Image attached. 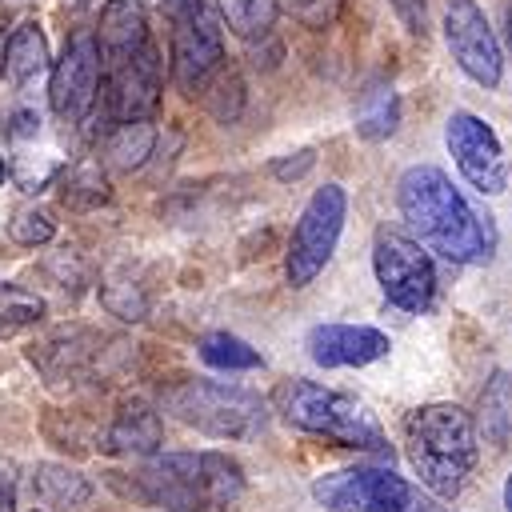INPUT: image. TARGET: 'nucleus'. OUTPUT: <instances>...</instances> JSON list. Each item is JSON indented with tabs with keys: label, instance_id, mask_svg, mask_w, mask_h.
I'll use <instances>...</instances> for the list:
<instances>
[{
	"label": "nucleus",
	"instance_id": "nucleus-27",
	"mask_svg": "<svg viewBox=\"0 0 512 512\" xmlns=\"http://www.w3.org/2000/svg\"><path fill=\"white\" fill-rule=\"evenodd\" d=\"M204 92H208V108H212V116H216V120H224V124H228V120H236V116H240L244 84H240L232 72H228V76H224V72H216V76L204 84Z\"/></svg>",
	"mask_w": 512,
	"mask_h": 512
},
{
	"label": "nucleus",
	"instance_id": "nucleus-6",
	"mask_svg": "<svg viewBox=\"0 0 512 512\" xmlns=\"http://www.w3.org/2000/svg\"><path fill=\"white\" fill-rule=\"evenodd\" d=\"M168 72L184 96L204 92L224 60V12L212 0H168Z\"/></svg>",
	"mask_w": 512,
	"mask_h": 512
},
{
	"label": "nucleus",
	"instance_id": "nucleus-29",
	"mask_svg": "<svg viewBox=\"0 0 512 512\" xmlns=\"http://www.w3.org/2000/svg\"><path fill=\"white\" fill-rule=\"evenodd\" d=\"M396 20L412 32V36H428V4L424 0H388Z\"/></svg>",
	"mask_w": 512,
	"mask_h": 512
},
{
	"label": "nucleus",
	"instance_id": "nucleus-1",
	"mask_svg": "<svg viewBox=\"0 0 512 512\" xmlns=\"http://www.w3.org/2000/svg\"><path fill=\"white\" fill-rule=\"evenodd\" d=\"M396 204L408 232L452 264H484L496 252L492 216H480L436 164L404 168L396 180Z\"/></svg>",
	"mask_w": 512,
	"mask_h": 512
},
{
	"label": "nucleus",
	"instance_id": "nucleus-22",
	"mask_svg": "<svg viewBox=\"0 0 512 512\" xmlns=\"http://www.w3.org/2000/svg\"><path fill=\"white\" fill-rule=\"evenodd\" d=\"M220 12H224V24L240 40H256L272 32L280 16V0H220Z\"/></svg>",
	"mask_w": 512,
	"mask_h": 512
},
{
	"label": "nucleus",
	"instance_id": "nucleus-2",
	"mask_svg": "<svg viewBox=\"0 0 512 512\" xmlns=\"http://www.w3.org/2000/svg\"><path fill=\"white\" fill-rule=\"evenodd\" d=\"M108 484L160 512H224L244 492V468L228 452H164L136 472H108Z\"/></svg>",
	"mask_w": 512,
	"mask_h": 512
},
{
	"label": "nucleus",
	"instance_id": "nucleus-20",
	"mask_svg": "<svg viewBox=\"0 0 512 512\" xmlns=\"http://www.w3.org/2000/svg\"><path fill=\"white\" fill-rule=\"evenodd\" d=\"M32 492H36V500L48 504V508H80V504H88L92 484H88L80 472L64 468V464H36V472H32Z\"/></svg>",
	"mask_w": 512,
	"mask_h": 512
},
{
	"label": "nucleus",
	"instance_id": "nucleus-8",
	"mask_svg": "<svg viewBox=\"0 0 512 512\" xmlns=\"http://www.w3.org/2000/svg\"><path fill=\"white\" fill-rule=\"evenodd\" d=\"M344 220H348V192L340 184H320L308 196V204L300 208V220L288 240L284 276L292 288H308L324 272V264L332 260V252L340 244Z\"/></svg>",
	"mask_w": 512,
	"mask_h": 512
},
{
	"label": "nucleus",
	"instance_id": "nucleus-26",
	"mask_svg": "<svg viewBox=\"0 0 512 512\" xmlns=\"http://www.w3.org/2000/svg\"><path fill=\"white\" fill-rule=\"evenodd\" d=\"M8 236H12L20 248H40V244H48V240L56 236V224H52V216L40 212V208H20V212L8 220Z\"/></svg>",
	"mask_w": 512,
	"mask_h": 512
},
{
	"label": "nucleus",
	"instance_id": "nucleus-32",
	"mask_svg": "<svg viewBox=\"0 0 512 512\" xmlns=\"http://www.w3.org/2000/svg\"><path fill=\"white\" fill-rule=\"evenodd\" d=\"M36 128H40V120H36L32 112H16V120H12V128H8V132L20 140V136H36Z\"/></svg>",
	"mask_w": 512,
	"mask_h": 512
},
{
	"label": "nucleus",
	"instance_id": "nucleus-12",
	"mask_svg": "<svg viewBox=\"0 0 512 512\" xmlns=\"http://www.w3.org/2000/svg\"><path fill=\"white\" fill-rule=\"evenodd\" d=\"M444 40L468 80H476L480 88L500 84L504 56H500V44H496L484 12L476 8V0H444Z\"/></svg>",
	"mask_w": 512,
	"mask_h": 512
},
{
	"label": "nucleus",
	"instance_id": "nucleus-36",
	"mask_svg": "<svg viewBox=\"0 0 512 512\" xmlns=\"http://www.w3.org/2000/svg\"><path fill=\"white\" fill-rule=\"evenodd\" d=\"M4 176H8V160L0 156V184H4Z\"/></svg>",
	"mask_w": 512,
	"mask_h": 512
},
{
	"label": "nucleus",
	"instance_id": "nucleus-34",
	"mask_svg": "<svg viewBox=\"0 0 512 512\" xmlns=\"http://www.w3.org/2000/svg\"><path fill=\"white\" fill-rule=\"evenodd\" d=\"M4 40H8V36H4V24H0V76L8 72V60H4Z\"/></svg>",
	"mask_w": 512,
	"mask_h": 512
},
{
	"label": "nucleus",
	"instance_id": "nucleus-5",
	"mask_svg": "<svg viewBox=\"0 0 512 512\" xmlns=\"http://www.w3.org/2000/svg\"><path fill=\"white\" fill-rule=\"evenodd\" d=\"M164 412L216 440H248L264 428V400L228 380H180L164 392Z\"/></svg>",
	"mask_w": 512,
	"mask_h": 512
},
{
	"label": "nucleus",
	"instance_id": "nucleus-35",
	"mask_svg": "<svg viewBox=\"0 0 512 512\" xmlns=\"http://www.w3.org/2000/svg\"><path fill=\"white\" fill-rule=\"evenodd\" d=\"M504 508L512 512V476H508V484H504Z\"/></svg>",
	"mask_w": 512,
	"mask_h": 512
},
{
	"label": "nucleus",
	"instance_id": "nucleus-31",
	"mask_svg": "<svg viewBox=\"0 0 512 512\" xmlns=\"http://www.w3.org/2000/svg\"><path fill=\"white\" fill-rule=\"evenodd\" d=\"M16 508V472L12 464L0 460V512H12Z\"/></svg>",
	"mask_w": 512,
	"mask_h": 512
},
{
	"label": "nucleus",
	"instance_id": "nucleus-9",
	"mask_svg": "<svg viewBox=\"0 0 512 512\" xmlns=\"http://www.w3.org/2000/svg\"><path fill=\"white\" fill-rule=\"evenodd\" d=\"M372 268H376V284L384 292L388 304H396L400 312H424L436 296V268L432 256L424 252V244L416 236H404L396 228H380L376 244H372Z\"/></svg>",
	"mask_w": 512,
	"mask_h": 512
},
{
	"label": "nucleus",
	"instance_id": "nucleus-24",
	"mask_svg": "<svg viewBox=\"0 0 512 512\" xmlns=\"http://www.w3.org/2000/svg\"><path fill=\"white\" fill-rule=\"evenodd\" d=\"M480 408H484V436L492 444H500L508 436V428H512V388H508V376L492 380V388L484 392Z\"/></svg>",
	"mask_w": 512,
	"mask_h": 512
},
{
	"label": "nucleus",
	"instance_id": "nucleus-3",
	"mask_svg": "<svg viewBox=\"0 0 512 512\" xmlns=\"http://www.w3.org/2000/svg\"><path fill=\"white\" fill-rule=\"evenodd\" d=\"M404 444H408V460H412L420 484L440 500L460 496V488L472 476L476 456H480L476 420L460 404H448V400L408 412Z\"/></svg>",
	"mask_w": 512,
	"mask_h": 512
},
{
	"label": "nucleus",
	"instance_id": "nucleus-18",
	"mask_svg": "<svg viewBox=\"0 0 512 512\" xmlns=\"http://www.w3.org/2000/svg\"><path fill=\"white\" fill-rule=\"evenodd\" d=\"M156 148V128H152V116L144 120H116L108 140H104V160L120 172H132L140 168Z\"/></svg>",
	"mask_w": 512,
	"mask_h": 512
},
{
	"label": "nucleus",
	"instance_id": "nucleus-28",
	"mask_svg": "<svg viewBox=\"0 0 512 512\" xmlns=\"http://www.w3.org/2000/svg\"><path fill=\"white\" fill-rule=\"evenodd\" d=\"M292 12L308 24V28H328L340 12V0H292Z\"/></svg>",
	"mask_w": 512,
	"mask_h": 512
},
{
	"label": "nucleus",
	"instance_id": "nucleus-19",
	"mask_svg": "<svg viewBox=\"0 0 512 512\" xmlns=\"http://www.w3.org/2000/svg\"><path fill=\"white\" fill-rule=\"evenodd\" d=\"M4 60H8V76L16 84H28L32 76H40L48 68V40H44L40 24H32V20L16 24L4 40Z\"/></svg>",
	"mask_w": 512,
	"mask_h": 512
},
{
	"label": "nucleus",
	"instance_id": "nucleus-16",
	"mask_svg": "<svg viewBox=\"0 0 512 512\" xmlns=\"http://www.w3.org/2000/svg\"><path fill=\"white\" fill-rule=\"evenodd\" d=\"M160 444H164L160 412L140 400L124 404L108 424V432L100 436V452H112V456H156Z\"/></svg>",
	"mask_w": 512,
	"mask_h": 512
},
{
	"label": "nucleus",
	"instance_id": "nucleus-30",
	"mask_svg": "<svg viewBox=\"0 0 512 512\" xmlns=\"http://www.w3.org/2000/svg\"><path fill=\"white\" fill-rule=\"evenodd\" d=\"M312 164H316V152H312V148H304V152H296L292 160H276V164H272V172H276V180H300Z\"/></svg>",
	"mask_w": 512,
	"mask_h": 512
},
{
	"label": "nucleus",
	"instance_id": "nucleus-23",
	"mask_svg": "<svg viewBox=\"0 0 512 512\" xmlns=\"http://www.w3.org/2000/svg\"><path fill=\"white\" fill-rule=\"evenodd\" d=\"M44 316V300L28 288H16V284H0V336L16 332V328H28Z\"/></svg>",
	"mask_w": 512,
	"mask_h": 512
},
{
	"label": "nucleus",
	"instance_id": "nucleus-13",
	"mask_svg": "<svg viewBox=\"0 0 512 512\" xmlns=\"http://www.w3.org/2000/svg\"><path fill=\"white\" fill-rule=\"evenodd\" d=\"M160 88H164V64H160L156 44H148L140 56H132L116 68H104L100 96H104V108L112 120H144L156 112Z\"/></svg>",
	"mask_w": 512,
	"mask_h": 512
},
{
	"label": "nucleus",
	"instance_id": "nucleus-25",
	"mask_svg": "<svg viewBox=\"0 0 512 512\" xmlns=\"http://www.w3.org/2000/svg\"><path fill=\"white\" fill-rule=\"evenodd\" d=\"M60 200H64L68 208H96V204L108 200V180L100 176V168L84 164V168H76V172L64 180Z\"/></svg>",
	"mask_w": 512,
	"mask_h": 512
},
{
	"label": "nucleus",
	"instance_id": "nucleus-11",
	"mask_svg": "<svg viewBox=\"0 0 512 512\" xmlns=\"http://www.w3.org/2000/svg\"><path fill=\"white\" fill-rule=\"evenodd\" d=\"M100 84H104V56H100V40L96 32H76L60 60L52 64V80H48V104L60 120L68 124H80L96 96H100Z\"/></svg>",
	"mask_w": 512,
	"mask_h": 512
},
{
	"label": "nucleus",
	"instance_id": "nucleus-14",
	"mask_svg": "<svg viewBox=\"0 0 512 512\" xmlns=\"http://www.w3.org/2000/svg\"><path fill=\"white\" fill-rule=\"evenodd\" d=\"M304 348L320 368H364L372 360H384L392 340L368 324H316L308 328Z\"/></svg>",
	"mask_w": 512,
	"mask_h": 512
},
{
	"label": "nucleus",
	"instance_id": "nucleus-15",
	"mask_svg": "<svg viewBox=\"0 0 512 512\" xmlns=\"http://www.w3.org/2000/svg\"><path fill=\"white\" fill-rule=\"evenodd\" d=\"M96 40H100V56H104V68H116L132 56H140L152 36H148V16L136 0H108L100 8V28H96Z\"/></svg>",
	"mask_w": 512,
	"mask_h": 512
},
{
	"label": "nucleus",
	"instance_id": "nucleus-17",
	"mask_svg": "<svg viewBox=\"0 0 512 512\" xmlns=\"http://www.w3.org/2000/svg\"><path fill=\"white\" fill-rule=\"evenodd\" d=\"M400 124V96L392 88V80L384 76H372L360 96H356V108H352V128L356 136L364 140H388Z\"/></svg>",
	"mask_w": 512,
	"mask_h": 512
},
{
	"label": "nucleus",
	"instance_id": "nucleus-21",
	"mask_svg": "<svg viewBox=\"0 0 512 512\" xmlns=\"http://www.w3.org/2000/svg\"><path fill=\"white\" fill-rule=\"evenodd\" d=\"M196 348H200V360L208 368H220V372H252L264 364V356L232 332H208V336H200Z\"/></svg>",
	"mask_w": 512,
	"mask_h": 512
},
{
	"label": "nucleus",
	"instance_id": "nucleus-33",
	"mask_svg": "<svg viewBox=\"0 0 512 512\" xmlns=\"http://www.w3.org/2000/svg\"><path fill=\"white\" fill-rule=\"evenodd\" d=\"M504 32H508V44H512V0H508V8H504Z\"/></svg>",
	"mask_w": 512,
	"mask_h": 512
},
{
	"label": "nucleus",
	"instance_id": "nucleus-10",
	"mask_svg": "<svg viewBox=\"0 0 512 512\" xmlns=\"http://www.w3.org/2000/svg\"><path fill=\"white\" fill-rule=\"evenodd\" d=\"M444 144L460 168V176L480 196H500L508 188V156L496 128L476 112H452L444 124Z\"/></svg>",
	"mask_w": 512,
	"mask_h": 512
},
{
	"label": "nucleus",
	"instance_id": "nucleus-7",
	"mask_svg": "<svg viewBox=\"0 0 512 512\" xmlns=\"http://www.w3.org/2000/svg\"><path fill=\"white\" fill-rule=\"evenodd\" d=\"M312 496L328 512H444L392 468H340L312 480Z\"/></svg>",
	"mask_w": 512,
	"mask_h": 512
},
{
	"label": "nucleus",
	"instance_id": "nucleus-4",
	"mask_svg": "<svg viewBox=\"0 0 512 512\" xmlns=\"http://www.w3.org/2000/svg\"><path fill=\"white\" fill-rule=\"evenodd\" d=\"M276 412L300 428L312 432L320 440H332L336 448H356V452H388V436L380 428V420L356 404L344 392L320 388L312 380H284L276 388Z\"/></svg>",
	"mask_w": 512,
	"mask_h": 512
}]
</instances>
